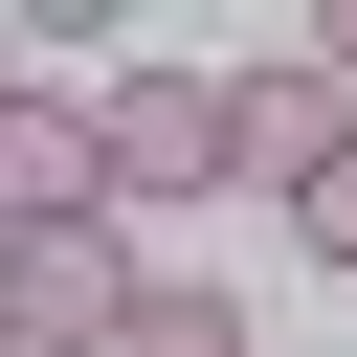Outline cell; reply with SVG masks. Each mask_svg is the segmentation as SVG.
Masks as SVG:
<instances>
[{
  "label": "cell",
  "instance_id": "3",
  "mask_svg": "<svg viewBox=\"0 0 357 357\" xmlns=\"http://www.w3.org/2000/svg\"><path fill=\"white\" fill-rule=\"evenodd\" d=\"M223 156H245V201H312V178L357 156V89H335V45H245V67H223Z\"/></svg>",
  "mask_w": 357,
  "mask_h": 357
},
{
  "label": "cell",
  "instance_id": "8",
  "mask_svg": "<svg viewBox=\"0 0 357 357\" xmlns=\"http://www.w3.org/2000/svg\"><path fill=\"white\" fill-rule=\"evenodd\" d=\"M22 89H45V67H22V45H0V112H22Z\"/></svg>",
  "mask_w": 357,
  "mask_h": 357
},
{
  "label": "cell",
  "instance_id": "5",
  "mask_svg": "<svg viewBox=\"0 0 357 357\" xmlns=\"http://www.w3.org/2000/svg\"><path fill=\"white\" fill-rule=\"evenodd\" d=\"M134 357H245V312H223V290H178V268H156V312H134Z\"/></svg>",
  "mask_w": 357,
  "mask_h": 357
},
{
  "label": "cell",
  "instance_id": "6",
  "mask_svg": "<svg viewBox=\"0 0 357 357\" xmlns=\"http://www.w3.org/2000/svg\"><path fill=\"white\" fill-rule=\"evenodd\" d=\"M290 245H312V268H357V156H335V178L290 201Z\"/></svg>",
  "mask_w": 357,
  "mask_h": 357
},
{
  "label": "cell",
  "instance_id": "2",
  "mask_svg": "<svg viewBox=\"0 0 357 357\" xmlns=\"http://www.w3.org/2000/svg\"><path fill=\"white\" fill-rule=\"evenodd\" d=\"M89 134H112V201H245V156H223V67H112Z\"/></svg>",
  "mask_w": 357,
  "mask_h": 357
},
{
  "label": "cell",
  "instance_id": "4",
  "mask_svg": "<svg viewBox=\"0 0 357 357\" xmlns=\"http://www.w3.org/2000/svg\"><path fill=\"white\" fill-rule=\"evenodd\" d=\"M45 223H134V201H112V134H89L67 89L0 112V245H45Z\"/></svg>",
  "mask_w": 357,
  "mask_h": 357
},
{
  "label": "cell",
  "instance_id": "9",
  "mask_svg": "<svg viewBox=\"0 0 357 357\" xmlns=\"http://www.w3.org/2000/svg\"><path fill=\"white\" fill-rule=\"evenodd\" d=\"M0 357H22V335H0Z\"/></svg>",
  "mask_w": 357,
  "mask_h": 357
},
{
  "label": "cell",
  "instance_id": "7",
  "mask_svg": "<svg viewBox=\"0 0 357 357\" xmlns=\"http://www.w3.org/2000/svg\"><path fill=\"white\" fill-rule=\"evenodd\" d=\"M312 45H335V89H357V0H312Z\"/></svg>",
  "mask_w": 357,
  "mask_h": 357
},
{
  "label": "cell",
  "instance_id": "1",
  "mask_svg": "<svg viewBox=\"0 0 357 357\" xmlns=\"http://www.w3.org/2000/svg\"><path fill=\"white\" fill-rule=\"evenodd\" d=\"M134 312H156L134 223H45V245H0V335H22V357H134Z\"/></svg>",
  "mask_w": 357,
  "mask_h": 357
}]
</instances>
